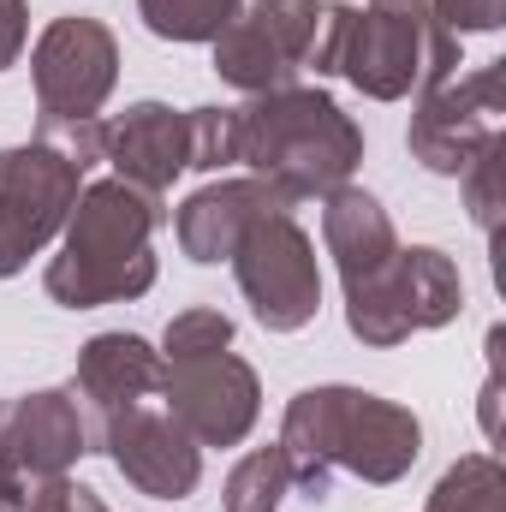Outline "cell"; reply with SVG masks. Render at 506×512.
I'll return each instance as SVG.
<instances>
[{
    "instance_id": "6da1fadb",
    "label": "cell",
    "mask_w": 506,
    "mask_h": 512,
    "mask_svg": "<svg viewBox=\"0 0 506 512\" xmlns=\"http://www.w3.org/2000/svg\"><path fill=\"white\" fill-rule=\"evenodd\" d=\"M167 227V197L126 185V179H96L78 191L60 251L48 256V298L66 310H102L131 304L155 286V233Z\"/></svg>"
},
{
    "instance_id": "7a4b0ae2",
    "label": "cell",
    "mask_w": 506,
    "mask_h": 512,
    "mask_svg": "<svg viewBox=\"0 0 506 512\" xmlns=\"http://www.w3.org/2000/svg\"><path fill=\"white\" fill-rule=\"evenodd\" d=\"M358 161H364V131L328 90L292 84V90L251 96L239 108V167L274 185L292 209L304 197H328L352 185Z\"/></svg>"
},
{
    "instance_id": "3957f363",
    "label": "cell",
    "mask_w": 506,
    "mask_h": 512,
    "mask_svg": "<svg viewBox=\"0 0 506 512\" xmlns=\"http://www.w3.org/2000/svg\"><path fill=\"white\" fill-rule=\"evenodd\" d=\"M459 36H447L435 18H399L352 0H322V24L310 42L304 72L346 78L370 102H399L411 90H435L459 72Z\"/></svg>"
},
{
    "instance_id": "277c9868",
    "label": "cell",
    "mask_w": 506,
    "mask_h": 512,
    "mask_svg": "<svg viewBox=\"0 0 506 512\" xmlns=\"http://www.w3.org/2000/svg\"><path fill=\"white\" fill-rule=\"evenodd\" d=\"M465 310V280L459 262L435 245H399L376 274L346 286V328L364 346H405L411 334H435Z\"/></svg>"
},
{
    "instance_id": "5b68a950",
    "label": "cell",
    "mask_w": 506,
    "mask_h": 512,
    "mask_svg": "<svg viewBox=\"0 0 506 512\" xmlns=\"http://www.w3.org/2000/svg\"><path fill=\"white\" fill-rule=\"evenodd\" d=\"M78 191H84V167L54 143L30 137L0 149V280H12L30 256H42L60 239Z\"/></svg>"
},
{
    "instance_id": "8992f818",
    "label": "cell",
    "mask_w": 506,
    "mask_h": 512,
    "mask_svg": "<svg viewBox=\"0 0 506 512\" xmlns=\"http://www.w3.org/2000/svg\"><path fill=\"white\" fill-rule=\"evenodd\" d=\"M506 114V60H489L477 72H453L435 90H417V114L405 126V149L423 173L459 179L501 131Z\"/></svg>"
},
{
    "instance_id": "52a82bcc",
    "label": "cell",
    "mask_w": 506,
    "mask_h": 512,
    "mask_svg": "<svg viewBox=\"0 0 506 512\" xmlns=\"http://www.w3.org/2000/svg\"><path fill=\"white\" fill-rule=\"evenodd\" d=\"M120 84V36L102 18H54L30 48V90L42 126L60 120H102Z\"/></svg>"
},
{
    "instance_id": "ba28073f",
    "label": "cell",
    "mask_w": 506,
    "mask_h": 512,
    "mask_svg": "<svg viewBox=\"0 0 506 512\" xmlns=\"http://www.w3.org/2000/svg\"><path fill=\"white\" fill-rule=\"evenodd\" d=\"M233 274L239 292L251 304V316L268 334H298L316 322L322 310V268H316V245L292 215H268L233 251Z\"/></svg>"
},
{
    "instance_id": "9c48e42d",
    "label": "cell",
    "mask_w": 506,
    "mask_h": 512,
    "mask_svg": "<svg viewBox=\"0 0 506 512\" xmlns=\"http://www.w3.org/2000/svg\"><path fill=\"white\" fill-rule=\"evenodd\" d=\"M90 447L114 459L137 495L149 501H185L203 483V447L179 429V417L161 405H120L90 423Z\"/></svg>"
},
{
    "instance_id": "30bf717a",
    "label": "cell",
    "mask_w": 506,
    "mask_h": 512,
    "mask_svg": "<svg viewBox=\"0 0 506 512\" xmlns=\"http://www.w3.org/2000/svg\"><path fill=\"white\" fill-rule=\"evenodd\" d=\"M161 399L179 417V429L197 447H239L262 417V382L245 358L209 352V358H179L161 370Z\"/></svg>"
},
{
    "instance_id": "8fae6325",
    "label": "cell",
    "mask_w": 506,
    "mask_h": 512,
    "mask_svg": "<svg viewBox=\"0 0 506 512\" xmlns=\"http://www.w3.org/2000/svg\"><path fill=\"white\" fill-rule=\"evenodd\" d=\"M84 453L96 447H90V417L72 387L0 399V477H72Z\"/></svg>"
},
{
    "instance_id": "7c38bea8",
    "label": "cell",
    "mask_w": 506,
    "mask_h": 512,
    "mask_svg": "<svg viewBox=\"0 0 506 512\" xmlns=\"http://www.w3.org/2000/svg\"><path fill=\"white\" fill-rule=\"evenodd\" d=\"M268 215H292V203L274 185H262V179L245 173V179H215V185L191 191L179 203V215H173V233H179V251L191 262L215 268V262H233L239 239L251 233L256 221H268Z\"/></svg>"
},
{
    "instance_id": "4fadbf2b",
    "label": "cell",
    "mask_w": 506,
    "mask_h": 512,
    "mask_svg": "<svg viewBox=\"0 0 506 512\" xmlns=\"http://www.w3.org/2000/svg\"><path fill=\"white\" fill-rule=\"evenodd\" d=\"M423 453V423L411 405L399 399H381V393H364L352 387L346 399V417H340V447H334V471H352L358 483H399Z\"/></svg>"
},
{
    "instance_id": "5bb4252c",
    "label": "cell",
    "mask_w": 506,
    "mask_h": 512,
    "mask_svg": "<svg viewBox=\"0 0 506 512\" xmlns=\"http://www.w3.org/2000/svg\"><path fill=\"white\" fill-rule=\"evenodd\" d=\"M102 161H114V179L167 197V185L191 167V120L167 102H131L120 120H108Z\"/></svg>"
},
{
    "instance_id": "9a60e30c",
    "label": "cell",
    "mask_w": 506,
    "mask_h": 512,
    "mask_svg": "<svg viewBox=\"0 0 506 512\" xmlns=\"http://www.w3.org/2000/svg\"><path fill=\"white\" fill-rule=\"evenodd\" d=\"M161 370H167V358L143 334H126V328L120 334H96L78 352L72 393H78L84 417L96 423V417H108L120 405H143L149 393H161Z\"/></svg>"
},
{
    "instance_id": "2e32d148",
    "label": "cell",
    "mask_w": 506,
    "mask_h": 512,
    "mask_svg": "<svg viewBox=\"0 0 506 512\" xmlns=\"http://www.w3.org/2000/svg\"><path fill=\"white\" fill-rule=\"evenodd\" d=\"M346 399L352 387H304L286 417H280V453H286V471H292V489L322 507L334 495V447H340V417H346Z\"/></svg>"
},
{
    "instance_id": "e0dca14e",
    "label": "cell",
    "mask_w": 506,
    "mask_h": 512,
    "mask_svg": "<svg viewBox=\"0 0 506 512\" xmlns=\"http://www.w3.org/2000/svg\"><path fill=\"white\" fill-rule=\"evenodd\" d=\"M322 245L340 268V286H352L399 251V233H393L381 197H370L364 185H340L322 197Z\"/></svg>"
},
{
    "instance_id": "ac0fdd59",
    "label": "cell",
    "mask_w": 506,
    "mask_h": 512,
    "mask_svg": "<svg viewBox=\"0 0 506 512\" xmlns=\"http://www.w3.org/2000/svg\"><path fill=\"white\" fill-rule=\"evenodd\" d=\"M215 72H221V84H233V90H245V96H268V90H292L304 66L256 24L251 12H239V18L215 36Z\"/></svg>"
},
{
    "instance_id": "d6986e66",
    "label": "cell",
    "mask_w": 506,
    "mask_h": 512,
    "mask_svg": "<svg viewBox=\"0 0 506 512\" xmlns=\"http://www.w3.org/2000/svg\"><path fill=\"white\" fill-rule=\"evenodd\" d=\"M423 512H506V471L495 453H465L441 471Z\"/></svg>"
},
{
    "instance_id": "ffe728a7",
    "label": "cell",
    "mask_w": 506,
    "mask_h": 512,
    "mask_svg": "<svg viewBox=\"0 0 506 512\" xmlns=\"http://www.w3.org/2000/svg\"><path fill=\"white\" fill-rule=\"evenodd\" d=\"M239 12L245 0H137L143 30L161 42H215Z\"/></svg>"
},
{
    "instance_id": "44dd1931",
    "label": "cell",
    "mask_w": 506,
    "mask_h": 512,
    "mask_svg": "<svg viewBox=\"0 0 506 512\" xmlns=\"http://www.w3.org/2000/svg\"><path fill=\"white\" fill-rule=\"evenodd\" d=\"M286 495H292L286 453H280V447H256V453H245V459L227 471L221 507H227V512H280Z\"/></svg>"
},
{
    "instance_id": "7402d4cb",
    "label": "cell",
    "mask_w": 506,
    "mask_h": 512,
    "mask_svg": "<svg viewBox=\"0 0 506 512\" xmlns=\"http://www.w3.org/2000/svg\"><path fill=\"white\" fill-rule=\"evenodd\" d=\"M233 346V316L227 310H179L161 334V358L179 364V358H209V352H227Z\"/></svg>"
},
{
    "instance_id": "603a6c76",
    "label": "cell",
    "mask_w": 506,
    "mask_h": 512,
    "mask_svg": "<svg viewBox=\"0 0 506 512\" xmlns=\"http://www.w3.org/2000/svg\"><path fill=\"white\" fill-rule=\"evenodd\" d=\"M191 167L221 173L239 167V108H191Z\"/></svg>"
},
{
    "instance_id": "cb8c5ba5",
    "label": "cell",
    "mask_w": 506,
    "mask_h": 512,
    "mask_svg": "<svg viewBox=\"0 0 506 512\" xmlns=\"http://www.w3.org/2000/svg\"><path fill=\"white\" fill-rule=\"evenodd\" d=\"M501 155H506V137H495L465 173H459V185H465V209H471V221L495 239V227H501Z\"/></svg>"
},
{
    "instance_id": "d4e9b609",
    "label": "cell",
    "mask_w": 506,
    "mask_h": 512,
    "mask_svg": "<svg viewBox=\"0 0 506 512\" xmlns=\"http://www.w3.org/2000/svg\"><path fill=\"white\" fill-rule=\"evenodd\" d=\"M72 477H0V512H72Z\"/></svg>"
},
{
    "instance_id": "484cf974",
    "label": "cell",
    "mask_w": 506,
    "mask_h": 512,
    "mask_svg": "<svg viewBox=\"0 0 506 512\" xmlns=\"http://www.w3.org/2000/svg\"><path fill=\"white\" fill-rule=\"evenodd\" d=\"M429 18L447 30V36H477V30H501L506 0H429Z\"/></svg>"
},
{
    "instance_id": "4316f807",
    "label": "cell",
    "mask_w": 506,
    "mask_h": 512,
    "mask_svg": "<svg viewBox=\"0 0 506 512\" xmlns=\"http://www.w3.org/2000/svg\"><path fill=\"white\" fill-rule=\"evenodd\" d=\"M24 42H30V6L24 0H0V72L18 66Z\"/></svg>"
},
{
    "instance_id": "83f0119b",
    "label": "cell",
    "mask_w": 506,
    "mask_h": 512,
    "mask_svg": "<svg viewBox=\"0 0 506 512\" xmlns=\"http://www.w3.org/2000/svg\"><path fill=\"white\" fill-rule=\"evenodd\" d=\"M376 12H399V18H423L429 24V0H370Z\"/></svg>"
},
{
    "instance_id": "f1b7e54d",
    "label": "cell",
    "mask_w": 506,
    "mask_h": 512,
    "mask_svg": "<svg viewBox=\"0 0 506 512\" xmlns=\"http://www.w3.org/2000/svg\"><path fill=\"white\" fill-rule=\"evenodd\" d=\"M72 512H114V507H108L96 489H84V483H78V495H72Z\"/></svg>"
}]
</instances>
